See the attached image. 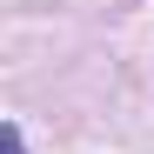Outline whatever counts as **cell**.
<instances>
[{"label": "cell", "instance_id": "1", "mask_svg": "<svg viewBox=\"0 0 154 154\" xmlns=\"http://www.w3.org/2000/svg\"><path fill=\"white\" fill-rule=\"evenodd\" d=\"M0 141H7V154H27V141H20V127H14V121L0 127Z\"/></svg>", "mask_w": 154, "mask_h": 154}]
</instances>
